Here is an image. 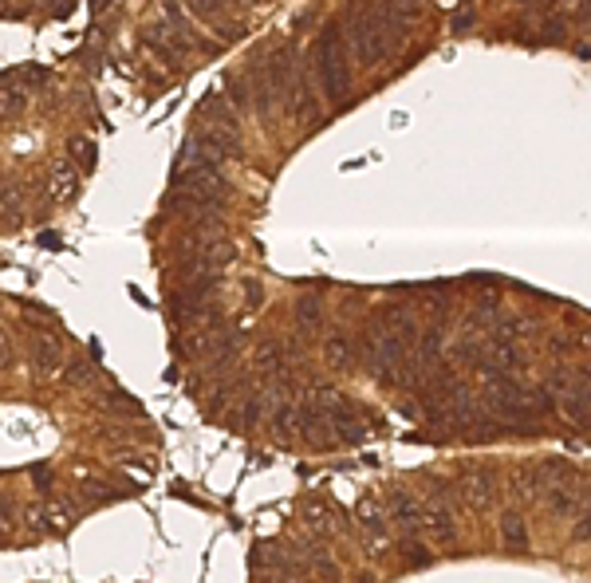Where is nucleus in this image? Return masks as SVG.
<instances>
[{
  "label": "nucleus",
  "instance_id": "obj_10",
  "mask_svg": "<svg viewBox=\"0 0 591 583\" xmlns=\"http://www.w3.org/2000/svg\"><path fill=\"white\" fill-rule=\"evenodd\" d=\"M458 489L473 501V505H489L493 501V477L485 469H473V473H461Z\"/></svg>",
  "mask_w": 591,
  "mask_h": 583
},
{
  "label": "nucleus",
  "instance_id": "obj_3",
  "mask_svg": "<svg viewBox=\"0 0 591 583\" xmlns=\"http://www.w3.org/2000/svg\"><path fill=\"white\" fill-rule=\"evenodd\" d=\"M355 517H359V524H363V540H367V548H371V552H383L387 540H391V513H387V505H379L375 497H359Z\"/></svg>",
  "mask_w": 591,
  "mask_h": 583
},
{
  "label": "nucleus",
  "instance_id": "obj_6",
  "mask_svg": "<svg viewBox=\"0 0 591 583\" xmlns=\"http://www.w3.org/2000/svg\"><path fill=\"white\" fill-rule=\"evenodd\" d=\"M426 528H430V536L442 540V544H454V540H458V517H454L442 501L426 505Z\"/></svg>",
  "mask_w": 591,
  "mask_h": 583
},
{
  "label": "nucleus",
  "instance_id": "obj_5",
  "mask_svg": "<svg viewBox=\"0 0 591 583\" xmlns=\"http://www.w3.org/2000/svg\"><path fill=\"white\" fill-rule=\"evenodd\" d=\"M375 320L387 327V331H394V335H402L406 343H418V335H422V327H418V320L410 316L406 304H383V308L375 312Z\"/></svg>",
  "mask_w": 591,
  "mask_h": 583
},
{
  "label": "nucleus",
  "instance_id": "obj_7",
  "mask_svg": "<svg viewBox=\"0 0 591 583\" xmlns=\"http://www.w3.org/2000/svg\"><path fill=\"white\" fill-rule=\"evenodd\" d=\"M292 320L300 331H316L324 324V296L320 292H304L296 304H292Z\"/></svg>",
  "mask_w": 591,
  "mask_h": 583
},
{
  "label": "nucleus",
  "instance_id": "obj_9",
  "mask_svg": "<svg viewBox=\"0 0 591 583\" xmlns=\"http://www.w3.org/2000/svg\"><path fill=\"white\" fill-rule=\"evenodd\" d=\"M324 355H328L331 371H347L351 363H359L355 359V339L351 335H339V331L324 339Z\"/></svg>",
  "mask_w": 591,
  "mask_h": 583
},
{
  "label": "nucleus",
  "instance_id": "obj_20",
  "mask_svg": "<svg viewBox=\"0 0 591 583\" xmlns=\"http://www.w3.org/2000/svg\"><path fill=\"white\" fill-rule=\"evenodd\" d=\"M32 481H36V489H40V493H44V489H52V469H40V465H36V469H32Z\"/></svg>",
  "mask_w": 591,
  "mask_h": 583
},
{
  "label": "nucleus",
  "instance_id": "obj_1",
  "mask_svg": "<svg viewBox=\"0 0 591 583\" xmlns=\"http://www.w3.org/2000/svg\"><path fill=\"white\" fill-rule=\"evenodd\" d=\"M343 36L363 67H379L394 52V20L379 0H355L343 16Z\"/></svg>",
  "mask_w": 591,
  "mask_h": 583
},
{
  "label": "nucleus",
  "instance_id": "obj_13",
  "mask_svg": "<svg viewBox=\"0 0 591 583\" xmlns=\"http://www.w3.org/2000/svg\"><path fill=\"white\" fill-rule=\"evenodd\" d=\"M60 363V347H56V339H36V351H32V367L40 371V375H52V367Z\"/></svg>",
  "mask_w": 591,
  "mask_h": 583
},
{
  "label": "nucleus",
  "instance_id": "obj_2",
  "mask_svg": "<svg viewBox=\"0 0 591 583\" xmlns=\"http://www.w3.org/2000/svg\"><path fill=\"white\" fill-rule=\"evenodd\" d=\"M312 75L331 103L351 99V64H347V36L339 24H324L312 40Z\"/></svg>",
  "mask_w": 591,
  "mask_h": 583
},
{
  "label": "nucleus",
  "instance_id": "obj_12",
  "mask_svg": "<svg viewBox=\"0 0 591 583\" xmlns=\"http://www.w3.org/2000/svg\"><path fill=\"white\" fill-rule=\"evenodd\" d=\"M398 552L406 556V572H418V568H430V564H434L430 548H426L418 536H402V540H398Z\"/></svg>",
  "mask_w": 591,
  "mask_h": 583
},
{
  "label": "nucleus",
  "instance_id": "obj_4",
  "mask_svg": "<svg viewBox=\"0 0 591 583\" xmlns=\"http://www.w3.org/2000/svg\"><path fill=\"white\" fill-rule=\"evenodd\" d=\"M387 513H391L394 528H402V536H418L426 528V505H418L410 493H391Z\"/></svg>",
  "mask_w": 591,
  "mask_h": 583
},
{
  "label": "nucleus",
  "instance_id": "obj_16",
  "mask_svg": "<svg viewBox=\"0 0 591 583\" xmlns=\"http://www.w3.org/2000/svg\"><path fill=\"white\" fill-rule=\"evenodd\" d=\"M186 8L194 12L197 20H225L229 0H186Z\"/></svg>",
  "mask_w": 591,
  "mask_h": 583
},
{
  "label": "nucleus",
  "instance_id": "obj_14",
  "mask_svg": "<svg viewBox=\"0 0 591 583\" xmlns=\"http://www.w3.org/2000/svg\"><path fill=\"white\" fill-rule=\"evenodd\" d=\"M485 351H489V343H481V339H458V347H454L458 363H465V367H481Z\"/></svg>",
  "mask_w": 591,
  "mask_h": 583
},
{
  "label": "nucleus",
  "instance_id": "obj_11",
  "mask_svg": "<svg viewBox=\"0 0 591 583\" xmlns=\"http://www.w3.org/2000/svg\"><path fill=\"white\" fill-rule=\"evenodd\" d=\"M300 517L308 520V528H316V532H331V524L339 520V509L331 501H324V497H316V501H308L300 509Z\"/></svg>",
  "mask_w": 591,
  "mask_h": 583
},
{
  "label": "nucleus",
  "instance_id": "obj_19",
  "mask_svg": "<svg viewBox=\"0 0 591 583\" xmlns=\"http://www.w3.org/2000/svg\"><path fill=\"white\" fill-rule=\"evenodd\" d=\"M548 347H552V351H556V355H572V351H576V347H580V343H576V339H568V335H556V339H552V343H548Z\"/></svg>",
  "mask_w": 591,
  "mask_h": 583
},
{
  "label": "nucleus",
  "instance_id": "obj_17",
  "mask_svg": "<svg viewBox=\"0 0 591 583\" xmlns=\"http://www.w3.org/2000/svg\"><path fill=\"white\" fill-rule=\"evenodd\" d=\"M497 320H501V308H497L493 300H485V304H477V308L469 312V324L485 327V331H493V327H497Z\"/></svg>",
  "mask_w": 591,
  "mask_h": 583
},
{
  "label": "nucleus",
  "instance_id": "obj_8",
  "mask_svg": "<svg viewBox=\"0 0 591 583\" xmlns=\"http://www.w3.org/2000/svg\"><path fill=\"white\" fill-rule=\"evenodd\" d=\"M528 544H532V540H528L525 517L505 513V517H501V548H505V552H513V556H525Z\"/></svg>",
  "mask_w": 591,
  "mask_h": 583
},
{
  "label": "nucleus",
  "instance_id": "obj_21",
  "mask_svg": "<svg viewBox=\"0 0 591 583\" xmlns=\"http://www.w3.org/2000/svg\"><path fill=\"white\" fill-rule=\"evenodd\" d=\"M107 4H111V0H91V12H103Z\"/></svg>",
  "mask_w": 591,
  "mask_h": 583
},
{
  "label": "nucleus",
  "instance_id": "obj_15",
  "mask_svg": "<svg viewBox=\"0 0 591 583\" xmlns=\"http://www.w3.org/2000/svg\"><path fill=\"white\" fill-rule=\"evenodd\" d=\"M75 182H79L75 166H71V162H56V170H52V190H56V197H60V201H64V197H71Z\"/></svg>",
  "mask_w": 591,
  "mask_h": 583
},
{
  "label": "nucleus",
  "instance_id": "obj_18",
  "mask_svg": "<svg viewBox=\"0 0 591 583\" xmlns=\"http://www.w3.org/2000/svg\"><path fill=\"white\" fill-rule=\"evenodd\" d=\"M24 107V91L20 87H12V79L4 83V119H12V111H20Z\"/></svg>",
  "mask_w": 591,
  "mask_h": 583
}]
</instances>
